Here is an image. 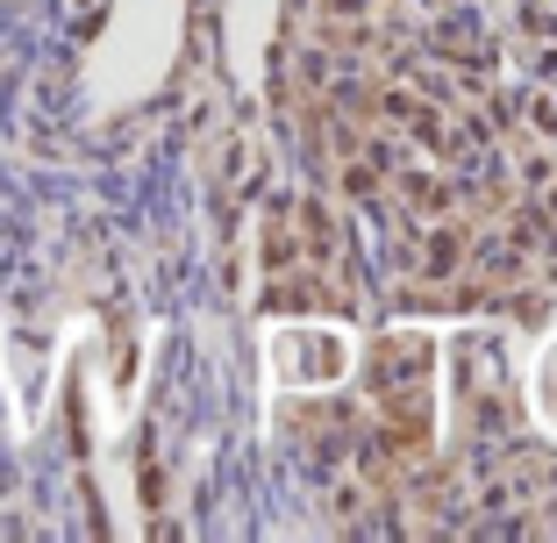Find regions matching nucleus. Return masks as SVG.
I'll use <instances>...</instances> for the list:
<instances>
[]
</instances>
